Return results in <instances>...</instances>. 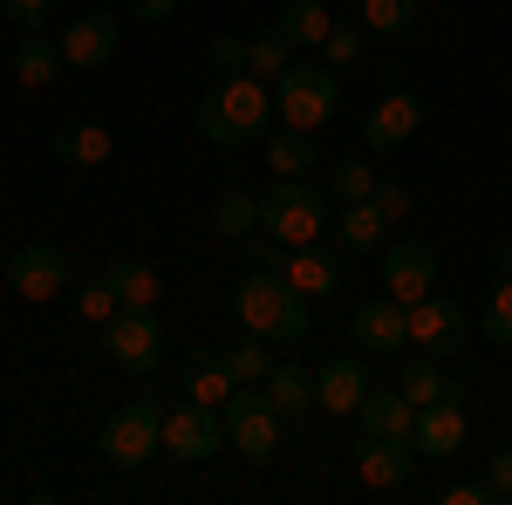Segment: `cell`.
I'll return each instance as SVG.
<instances>
[{"mask_svg": "<svg viewBox=\"0 0 512 505\" xmlns=\"http://www.w3.org/2000/svg\"><path fill=\"white\" fill-rule=\"evenodd\" d=\"M410 444H417V458H458V451H465V389L444 383L437 403H417Z\"/></svg>", "mask_w": 512, "mask_h": 505, "instance_id": "11", "label": "cell"}, {"mask_svg": "<svg viewBox=\"0 0 512 505\" xmlns=\"http://www.w3.org/2000/svg\"><path fill=\"white\" fill-rule=\"evenodd\" d=\"M280 417L274 396H267V383H239L233 396H226V444H233L246 465H274L280 451Z\"/></svg>", "mask_w": 512, "mask_h": 505, "instance_id": "6", "label": "cell"}, {"mask_svg": "<svg viewBox=\"0 0 512 505\" xmlns=\"http://www.w3.org/2000/svg\"><path fill=\"white\" fill-rule=\"evenodd\" d=\"M506 89H512V62H506Z\"/></svg>", "mask_w": 512, "mask_h": 505, "instance_id": "45", "label": "cell"}, {"mask_svg": "<svg viewBox=\"0 0 512 505\" xmlns=\"http://www.w3.org/2000/svg\"><path fill=\"white\" fill-rule=\"evenodd\" d=\"M260 233L287 239V246H315L328 233V192L308 178H280L260 192Z\"/></svg>", "mask_w": 512, "mask_h": 505, "instance_id": "5", "label": "cell"}, {"mask_svg": "<svg viewBox=\"0 0 512 505\" xmlns=\"http://www.w3.org/2000/svg\"><path fill=\"white\" fill-rule=\"evenodd\" d=\"M7 287H14L21 301H55V294H69V253H62L55 239H28V246L7 260Z\"/></svg>", "mask_w": 512, "mask_h": 505, "instance_id": "10", "label": "cell"}, {"mask_svg": "<svg viewBox=\"0 0 512 505\" xmlns=\"http://www.w3.org/2000/svg\"><path fill=\"white\" fill-rule=\"evenodd\" d=\"M355 424L376 430V437H410V424H417V403H410L403 389H369V396H362V410H355Z\"/></svg>", "mask_w": 512, "mask_h": 505, "instance_id": "21", "label": "cell"}, {"mask_svg": "<svg viewBox=\"0 0 512 505\" xmlns=\"http://www.w3.org/2000/svg\"><path fill=\"white\" fill-rule=\"evenodd\" d=\"M478 328H485V342L512 349V273L492 280V294H485V308H478Z\"/></svg>", "mask_w": 512, "mask_h": 505, "instance_id": "32", "label": "cell"}, {"mask_svg": "<svg viewBox=\"0 0 512 505\" xmlns=\"http://www.w3.org/2000/svg\"><path fill=\"white\" fill-rule=\"evenodd\" d=\"M362 28H376V35H410V28H417V0H362Z\"/></svg>", "mask_w": 512, "mask_h": 505, "instance_id": "34", "label": "cell"}, {"mask_svg": "<svg viewBox=\"0 0 512 505\" xmlns=\"http://www.w3.org/2000/svg\"><path fill=\"white\" fill-rule=\"evenodd\" d=\"M492 273H499V280L512 273V239H492Z\"/></svg>", "mask_w": 512, "mask_h": 505, "instance_id": "44", "label": "cell"}, {"mask_svg": "<svg viewBox=\"0 0 512 505\" xmlns=\"http://www.w3.org/2000/svg\"><path fill=\"white\" fill-rule=\"evenodd\" d=\"M239 389L233 362L226 349H192L185 355V376H178V396H192V403H212V410H226V396Z\"/></svg>", "mask_w": 512, "mask_h": 505, "instance_id": "18", "label": "cell"}, {"mask_svg": "<svg viewBox=\"0 0 512 505\" xmlns=\"http://www.w3.org/2000/svg\"><path fill=\"white\" fill-rule=\"evenodd\" d=\"M239 253H246V267L253 273H287V239H274V233H260V239H239Z\"/></svg>", "mask_w": 512, "mask_h": 505, "instance_id": "37", "label": "cell"}, {"mask_svg": "<svg viewBox=\"0 0 512 505\" xmlns=\"http://www.w3.org/2000/svg\"><path fill=\"white\" fill-rule=\"evenodd\" d=\"M267 396H274L280 417H301V410H315V369H301V362H274V376H267Z\"/></svg>", "mask_w": 512, "mask_h": 505, "instance_id": "25", "label": "cell"}, {"mask_svg": "<svg viewBox=\"0 0 512 505\" xmlns=\"http://www.w3.org/2000/svg\"><path fill=\"white\" fill-rule=\"evenodd\" d=\"M267 164H274V178H308L321 164V144H315V130H267Z\"/></svg>", "mask_w": 512, "mask_h": 505, "instance_id": "22", "label": "cell"}, {"mask_svg": "<svg viewBox=\"0 0 512 505\" xmlns=\"http://www.w3.org/2000/svg\"><path fill=\"white\" fill-rule=\"evenodd\" d=\"M233 314L246 335H267L274 349H294V342H308V294L287 280V273H253L233 287Z\"/></svg>", "mask_w": 512, "mask_h": 505, "instance_id": "2", "label": "cell"}, {"mask_svg": "<svg viewBox=\"0 0 512 505\" xmlns=\"http://www.w3.org/2000/svg\"><path fill=\"white\" fill-rule=\"evenodd\" d=\"M342 246H349V253H383V246H390V219H383L369 198H349V205H342Z\"/></svg>", "mask_w": 512, "mask_h": 505, "instance_id": "23", "label": "cell"}, {"mask_svg": "<svg viewBox=\"0 0 512 505\" xmlns=\"http://www.w3.org/2000/svg\"><path fill=\"white\" fill-rule=\"evenodd\" d=\"M369 389H376V383H369L362 355H328V362L315 369V403L328 410V417H355Z\"/></svg>", "mask_w": 512, "mask_h": 505, "instance_id": "15", "label": "cell"}, {"mask_svg": "<svg viewBox=\"0 0 512 505\" xmlns=\"http://www.w3.org/2000/svg\"><path fill=\"white\" fill-rule=\"evenodd\" d=\"M287 280L308 294V301H328V294H342V253L335 246H294L287 253Z\"/></svg>", "mask_w": 512, "mask_h": 505, "instance_id": "20", "label": "cell"}, {"mask_svg": "<svg viewBox=\"0 0 512 505\" xmlns=\"http://www.w3.org/2000/svg\"><path fill=\"white\" fill-rule=\"evenodd\" d=\"M403 342H410V314H403L396 294L355 308V349L362 355H403Z\"/></svg>", "mask_w": 512, "mask_h": 505, "instance_id": "17", "label": "cell"}, {"mask_svg": "<svg viewBox=\"0 0 512 505\" xmlns=\"http://www.w3.org/2000/svg\"><path fill=\"white\" fill-rule=\"evenodd\" d=\"M328 185L342 192V205H349V198H369V192H376V171H369V157H342V164L328 171Z\"/></svg>", "mask_w": 512, "mask_h": 505, "instance_id": "36", "label": "cell"}, {"mask_svg": "<svg viewBox=\"0 0 512 505\" xmlns=\"http://www.w3.org/2000/svg\"><path fill=\"white\" fill-rule=\"evenodd\" d=\"M164 451H171V458H185V465L219 458V451H226V410L192 403V396L164 403Z\"/></svg>", "mask_w": 512, "mask_h": 505, "instance_id": "7", "label": "cell"}, {"mask_svg": "<svg viewBox=\"0 0 512 505\" xmlns=\"http://www.w3.org/2000/svg\"><path fill=\"white\" fill-rule=\"evenodd\" d=\"M437 499H444V505H499V499H492V485H485V478H451V485H444Z\"/></svg>", "mask_w": 512, "mask_h": 505, "instance_id": "40", "label": "cell"}, {"mask_svg": "<svg viewBox=\"0 0 512 505\" xmlns=\"http://www.w3.org/2000/svg\"><path fill=\"white\" fill-rule=\"evenodd\" d=\"M96 451H103V465H117V471L151 465L164 451V396H137V403L110 410L103 430H96Z\"/></svg>", "mask_w": 512, "mask_h": 505, "instance_id": "3", "label": "cell"}, {"mask_svg": "<svg viewBox=\"0 0 512 505\" xmlns=\"http://www.w3.org/2000/svg\"><path fill=\"white\" fill-rule=\"evenodd\" d=\"M212 226H219V239H253L260 233V198H246V192H226L219 205H212Z\"/></svg>", "mask_w": 512, "mask_h": 505, "instance_id": "28", "label": "cell"}, {"mask_svg": "<svg viewBox=\"0 0 512 505\" xmlns=\"http://www.w3.org/2000/svg\"><path fill=\"white\" fill-rule=\"evenodd\" d=\"M76 314H82V321H117V314H123V294H117V280H110V273H96V280H82V287H76Z\"/></svg>", "mask_w": 512, "mask_h": 505, "instance_id": "33", "label": "cell"}, {"mask_svg": "<svg viewBox=\"0 0 512 505\" xmlns=\"http://www.w3.org/2000/svg\"><path fill=\"white\" fill-rule=\"evenodd\" d=\"M444 383H451V376H444V369H437V355H410V362H403V396H410V403H437V396H444Z\"/></svg>", "mask_w": 512, "mask_h": 505, "instance_id": "31", "label": "cell"}, {"mask_svg": "<svg viewBox=\"0 0 512 505\" xmlns=\"http://www.w3.org/2000/svg\"><path fill=\"white\" fill-rule=\"evenodd\" d=\"M417 130H424V96H417V89H403V82H390V89L369 103V117H362L369 151H403Z\"/></svg>", "mask_w": 512, "mask_h": 505, "instance_id": "12", "label": "cell"}, {"mask_svg": "<svg viewBox=\"0 0 512 505\" xmlns=\"http://www.w3.org/2000/svg\"><path fill=\"white\" fill-rule=\"evenodd\" d=\"M349 458H355V478H362V485L396 492V485H410L417 444H410V437H376V430H362V437L349 444Z\"/></svg>", "mask_w": 512, "mask_h": 505, "instance_id": "13", "label": "cell"}, {"mask_svg": "<svg viewBox=\"0 0 512 505\" xmlns=\"http://www.w3.org/2000/svg\"><path fill=\"white\" fill-rule=\"evenodd\" d=\"M294 62V41L280 35V28H260V35H246V76H280Z\"/></svg>", "mask_w": 512, "mask_h": 505, "instance_id": "29", "label": "cell"}, {"mask_svg": "<svg viewBox=\"0 0 512 505\" xmlns=\"http://www.w3.org/2000/svg\"><path fill=\"white\" fill-rule=\"evenodd\" d=\"M342 110V76L328 62H287L274 76V117L294 130H321V123Z\"/></svg>", "mask_w": 512, "mask_h": 505, "instance_id": "4", "label": "cell"}, {"mask_svg": "<svg viewBox=\"0 0 512 505\" xmlns=\"http://www.w3.org/2000/svg\"><path fill=\"white\" fill-rule=\"evenodd\" d=\"M410 349H424V355H458L465 349V328H472V314H465V301H451V294H424V301H410Z\"/></svg>", "mask_w": 512, "mask_h": 505, "instance_id": "9", "label": "cell"}, {"mask_svg": "<svg viewBox=\"0 0 512 505\" xmlns=\"http://www.w3.org/2000/svg\"><path fill=\"white\" fill-rule=\"evenodd\" d=\"M274 28L294 41V48H321V41H328V28H335V14H328L321 0H287Z\"/></svg>", "mask_w": 512, "mask_h": 505, "instance_id": "26", "label": "cell"}, {"mask_svg": "<svg viewBox=\"0 0 512 505\" xmlns=\"http://www.w3.org/2000/svg\"><path fill=\"white\" fill-rule=\"evenodd\" d=\"M485 485H492V499H512V451L485 458Z\"/></svg>", "mask_w": 512, "mask_h": 505, "instance_id": "42", "label": "cell"}, {"mask_svg": "<svg viewBox=\"0 0 512 505\" xmlns=\"http://www.w3.org/2000/svg\"><path fill=\"white\" fill-rule=\"evenodd\" d=\"M431 287H437V253L424 239H390V246H383V294H396V301L410 308V301H424Z\"/></svg>", "mask_w": 512, "mask_h": 505, "instance_id": "14", "label": "cell"}, {"mask_svg": "<svg viewBox=\"0 0 512 505\" xmlns=\"http://www.w3.org/2000/svg\"><path fill=\"white\" fill-rule=\"evenodd\" d=\"M369 205H376V212H383L390 226H403V219H410V192H403V178H376Z\"/></svg>", "mask_w": 512, "mask_h": 505, "instance_id": "38", "label": "cell"}, {"mask_svg": "<svg viewBox=\"0 0 512 505\" xmlns=\"http://www.w3.org/2000/svg\"><path fill=\"white\" fill-rule=\"evenodd\" d=\"M0 14H7L21 35H41V21L55 14V0H0Z\"/></svg>", "mask_w": 512, "mask_h": 505, "instance_id": "39", "label": "cell"}, {"mask_svg": "<svg viewBox=\"0 0 512 505\" xmlns=\"http://www.w3.org/2000/svg\"><path fill=\"white\" fill-rule=\"evenodd\" d=\"M62 69H69L62 41H41V35H21V41H14V76L28 82V89H41V82H55Z\"/></svg>", "mask_w": 512, "mask_h": 505, "instance_id": "24", "label": "cell"}, {"mask_svg": "<svg viewBox=\"0 0 512 505\" xmlns=\"http://www.w3.org/2000/svg\"><path fill=\"white\" fill-rule=\"evenodd\" d=\"M212 69H219V76H246V41L219 35V41H212Z\"/></svg>", "mask_w": 512, "mask_h": 505, "instance_id": "41", "label": "cell"}, {"mask_svg": "<svg viewBox=\"0 0 512 505\" xmlns=\"http://www.w3.org/2000/svg\"><path fill=\"white\" fill-rule=\"evenodd\" d=\"M117 41H123V21L117 14H76L69 28H62V55H69V69H103L110 55H117Z\"/></svg>", "mask_w": 512, "mask_h": 505, "instance_id": "16", "label": "cell"}, {"mask_svg": "<svg viewBox=\"0 0 512 505\" xmlns=\"http://www.w3.org/2000/svg\"><path fill=\"white\" fill-rule=\"evenodd\" d=\"M267 117H274V89H260L253 76H219L192 110L198 137H205L212 151H239V144L267 137Z\"/></svg>", "mask_w": 512, "mask_h": 505, "instance_id": "1", "label": "cell"}, {"mask_svg": "<svg viewBox=\"0 0 512 505\" xmlns=\"http://www.w3.org/2000/svg\"><path fill=\"white\" fill-rule=\"evenodd\" d=\"M48 151L62 157V164H82V171H96V164H110V157H117V130H110V123H96V117L62 123V130L48 137Z\"/></svg>", "mask_w": 512, "mask_h": 505, "instance_id": "19", "label": "cell"}, {"mask_svg": "<svg viewBox=\"0 0 512 505\" xmlns=\"http://www.w3.org/2000/svg\"><path fill=\"white\" fill-rule=\"evenodd\" d=\"M110 280H117V294H123V308H158V294H164V280L151 260H110Z\"/></svg>", "mask_w": 512, "mask_h": 505, "instance_id": "27", "label": "cell"}, {"mask_svg": "<svg viewBox=\"0 0 512 505\" xmlns=\"http://www.w3.org/2000/svg\"><path fill=\"white\" fill-rule=\"evenodd\" d=\"M103 349H110L117 369L151 376V369L164 362V321H158V308H123L117 321H103Z\"/></svg>", "mask_w": 512, "mask_h": 505, "instance_id": "8", "label": "cell"}, {"mask_svg": "<svg viewBox=\"0 0 512 505\" xmlns=\"http://www.w3.org/2000/svg\"><path fill=\"white\" fill-rule=\"evenodd\" d=\"M321 62H328L335 76H342V69H355V62H362V28L335 21V28H328V41H321Z\"/></svg>", "mask_w": 512, "mask_h": 505, "instance_id": "35", "label": "cell"}, {"mask_svg": "<svg viewBox=\"0 0 512 505\" xmlns=\"http://www.w3.org/2000/svg\"><path fill=\"white\" fill-rule=\"evenodd\" d=\"M185 0H130V21H171Z\"/></svg>", "mask_w": 512, "mask_h": 505, "instance_id": "43", "label": "cell"}, {"mask_svg": "<svg viewBox=\"0 0 512 505\" xmlns=\"http://www.w3.org/2000/svg\"><path fill=\"white\" fill-rule=\"evenodd\" d=\"M226 362H233L239 383H267L280 355H274V342H267V335H246V342H233V349H226Z\"/></svg>", "mask_w": 512, "mask_h": 505, "instance_id": "30", "label": "cell"}]
</instances>
